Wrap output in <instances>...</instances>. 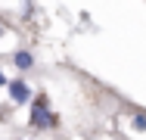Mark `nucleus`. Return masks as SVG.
<instances>
[{
	"mask_svg": "<svg viewBox=\"0 0 146 140\" xmlns=\"http://www.w3.org/2000/svg\"><path fill=\"white\" fill-rule=\"evenodd\" d=\"M9 97H13V103H19V106H22V103H28V100H31L28 84L22 81V78H19V81H13V84H9Z\"/></svg>",
	"mask_w": 146,
	"mask_h": 140,
	"instance_id": "f03ea898",
	"label": "nucleus"
},
{
	"mask_svg": "<svg viewBox=\"0 0 146 140\" xmlns=\"http://www.w3.org/2000/svg\"><path fill=\"white\" fill-rule=\"evenodd\" d=\"M0 84H6V78H3V72H0Z\"/></svg>",
	"mask_w": 146,
	"mask_h": 140,
	"instance_id": "39448f33",
	"label": "nucleus"
},
{
	"mask_svg": "<svg viewBox=\"0 0 146 140\" xmlns=\"http://www.w3.org/2000/svg\"><path fill=\"white\" fill-rule=\"evenodd\" d=\"M16 65H19V69H31V53H25V50L16 53Z\"/></svg>",
	"mask_w": 146,
	"mask_h": 140,
	"instance_id": "7ed1b4c3",
	"label": "nucleus"
},
{
	"mask_svg": "<svg viewBox=\"0 0 146 140\" xmlns=\"http://www.w3.org/2000/svg\"><path fill=\"white\" fill-rule=\"evenodd\" d=\"M134 128H140V131H143V128H146V115H137V118H134Z\"/></svg>",
	"mask_w": 146,
	"mask_h": 140,
	"instance_id": "20e7f679",
	"label": "nucleus"
},
{
	"mask_svg": "<svg viewBox=\"0 0 146 140\" xmlns=\"http://www.w3.org/2000/svg\"><path fill=\"white\" fill-rule=\"evenodd\" d=\"M31 125H34V128H50V125H56V118H53V112H50V106H47L44 97L34 100V106H31Z\"/></svg>",
	"mask_w": 146,
	"mask_h": 140,
	"instance_id": "f257e3e1",
	"label": "nucleus"
},
{
	"mask_svg": "<svg viewBox=\"0 0 146 140\" xmlns=\"http://www.w3.org/2000/svg\"><path fill=\"white\" fill-rule=\"evenodd\" d=\"M3 31H6V28H3V25H0V34H3Z\"/></svg>",
	"mask_w": 146,
	"mask_h": 140,
	"instance_id": "423d86ee",
	"label": "nucleus"
}]
</instances>
